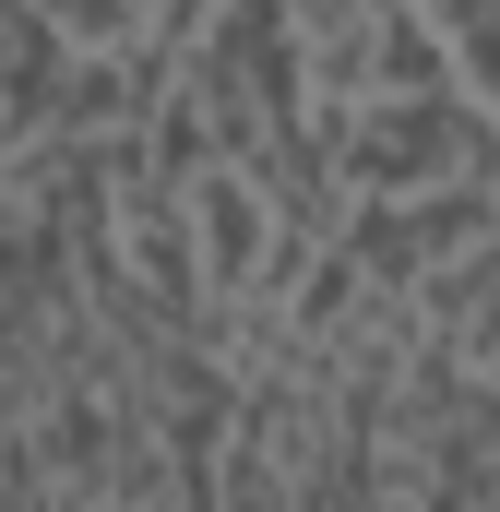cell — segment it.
Masks as SVG:
<instances>
[{"label":"cell","instance_id":"1","mask_svg":"<svg viewBox=\"0 0 500 512\" xmlns=\"http://www.w3.org/2000/svg\"><path fill=\"white\" fill-rule=\"evenodd\" d=\"M310 143L334 167L346 203H417V191H500V108L465 84L429 96H358V108H310Z\"/></svg>","mask_w":500,"mask_h":512},{"label":"cell","instance_id":"2","mask_svg":"<svg viewBox=\"0 0 500 512\" xmlns=\"http://www.w3.org/2000/svg\"><path fill=\"white\" fill-rule=\"evenodd\" d=\"M500 227V191H417V203H346V227H334V251L358 262L370 286H393V298H417L429 274L453 251H477Z\"/></svg>","mask_w":500,"mask_h":512},{"label":"cell","instance_id":"3","mask_svg":"<svg viewBox=\"0 0 500 512\" xmlns=\"http://www.w3.org/2000/svg\"><path fill=\"white\" fill-rule=\"evenodd\" d=\"M417 334H429L465 382H500V227L417 286Z\"/></svg>","mask_w":500,"mask_h":512},{"label":"cell","instance_id":"4","mask_svg":"<svg viewBox=\"0 0 500 512\" xmlns=\"http://www.w3.org/2000/svg\"><path fill=\"white\" fill-rule=\"evenodd\" d=\"M429 12V36H441V60H453V84L500 108V0H417Z\"/></svg>","mask_w":500,"mask_h":512},{"label":"cell","instance_id":"5","mask_svg":"<svg viewBox=\"0 0 500 512\" xmlns=\"http://www.w3.org/2000/svg\"><path fill=\"white\" fill-rule=\"evenodd\" d=\"M155 12L167 0H48V24L72 48H155Z\"/></svg>","mask_w":500,"mask_h":512},{"label":"cell","instance_id":"6","mask_svg":"<svg viewBox=\"0 0 500 512\" xmlns=\"http://www.w3.org/2000/svg\"><path fill=\"white\" fill-rule=\"evenodd\" d=\"M12 143H24V131H12V108H0V167H12Z\"/></svg>","mask_w":500,"mask_h":512}]
</instances>
